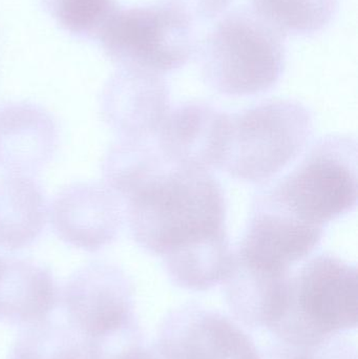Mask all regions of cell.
<instances>
[{"mask_svg":"<svg viewBox=\"0 0 358 359\" xmlns=\"http://www.w3.org/2000/svg\"><path fill=\"white\" fill-rule=\"evenodd\" d=\"M126 201L135 242L162 259L227 234L224 191L210 170L167 160Z\"/></svg>","mask_w":358,"mask_h":359,"instance_id":"1","label":"cell"},{"mask_svg":"<svg viewBox=\"0 0 358 359\" xmlns=\"http://www.w3.org/2000/svg\"><path fill=\"white\" fill-rule=\"evenodd\" d=\"M357 269L333 255H319L290 274L285 305L268 329L282 343L315 349L357 328Z\"/></svg>","mask_w":358,"mask_h":359,"instance_id":"2","label":"cell"},{"mask_svg":"<svg viewBox=\"0 0 358 359\" xmlns=\"http://www.w3.org/2000/svg\"><path fill=\"white\" fill-rule=\"evenodd\" d=\"M285 60V35L252 8L225 15L200 48L204 81L229 97L268 92L281 79Z\"/></svg>","mask_w":358,"mask_h":359,"instance_id":"3","label":"cell"},{"mask_svg":"<svg viewBox=\"0 0 358 359\" xmlns=\"http://www.w3.org/2000/svg\"><path fill=\"white\" fill-rule=\"evenodd\" d=\"M312 132L310 111L291 99H271L228 115L220 170L246 183L268 181L303 153Z\"/></svg>","mask_w":358,"mask_h":359,"instance_id":"4","label":"cell"},{"mask_svg":"<svg viewBox=\"0 0 358 359\" xmlns=\"http://www.w3.org/2000/svg\"><path fill=\"white\" fill-rule=\"evenodd\" d=\"M264 194L301 221L325 228L357 207V141L346 135L323 137Z\"/></svg>","mask_w":358,"mask_h":359,"instance_id":"5","label":"cell"},{"mask_svg":"<svg viewBox=\"0 0 358 359\" xmlns=\"http://www.w3.org/2000/svg\"><path fill=\"white\" fill-rule=\"evenodd\" d=\"M98 41L120 67L160 75L184 67L197 50L193 17L170 0L118 8Z\"/></svg>","mask_w":358,"mask_h":359,"instance_id":"6","label":"cell"},{"mask_svg":"<svg viewBox=\"0 0 358 359\" xmlns=\"http://www.w3.org/2000/svg\"><path fill=\"white\" fill-rule=\"evenodd\" d=\"M134 297V286L123 270L95 262L69 278L63 302L69 322L85 341L137 320Z\"/></svg>","mask_w":358,"mask_h":359,"instance_id":"7","label":"cell"},{"mask_svg":"<svg viewBox=\"0 0 358 359\" xmlns=\"http://www.w3.org/2000/svg\"><path fill=\"white\" fill-rule=\"evenodd\" d=\"M161 359H260L252 337L233 320L199 305L166 316L158 332Z\"/></svg>","mask_w":358,"mask_h":359,"instance_id":"8","label":"cell"},{"mask_svg":"<svg viewBox=\"0 0 358 359\" xmlns=\"http://www.w3.org/2000/svg\"><path fill=\"white\" fill-rule=\"evenodd\" d=\"M324 231L325 228L301 221L263 194L252 207L235 257L252 267L286 273L317 248Z\"/></svg>","mask_w":358,"mask_h":359,"instance_id":"9","label":"cell"},{"mask_svg":"<svg viewBox=\"0 0 358 359\" xmlns=\"http://www.w3.org/2000/svg\"><path fill=\"white\" fill-rule=\"evenodd\" d=\"M170 111L163 75L120 67L105 84L100 111L120 138H153Z\"/></svg>","mask_w":358,"mask_h":359,"instance_id":"10","label":"cell"},{"mask_svg":"<svg viewBox=\"0 0 358 359\" xmlns=\"http://www.w3.org/2000/svg\"><path fill=\"white\" fill-rule=\"evenodd\" d=\"M53 228L67 244L96 252L113 242L123 222L120 196L105 184L75 183L55 198Z\"/></svg>","mask_w":358,"mask_h":359,"instance_id":"11","label":"cell"},{"mask_svg":"<svg viewBox=\"0 0 358 359\" xmlns=\"http://www.w3.org/2000/svg\"><path fill=\"white\" fill-rule=\"evenodd\" d=\"M228 114L202 101H187L170 109L156 141L174 163L220 170L226 143Z\"/></svg>","mask_w":358,"mask_h":359,"instance_id":"12","label":"cell"},{"mask_svg":"<svg viewBox=\"0 0 358 359\" xmlns=\"http://www.w3.org/2000/svg\"><path fill=\"white\" fill-rule=\"evenodd\" d=\"M58 128L48 111L35 103L0 107V168L27 175L41 170L57 149Z\"/></svg>","mask_w":358,"mask_h":359,"instance_id":"13","label":"cell"},{"mask_svg":"<svg viewBox=\"0 0 358 359\" xmlns=\"http://www.w3.org/2000/svg\"><path fill=\"white\" fill-rule=\"evenodd\" d=\"M58 299L52 272L31 261L10 259L0 266V320L23 327L48 320Z\"/></svg>","mask_w":358,"mask_h":359,"instance_id":"14","label":"cell"},{"mask_svg":"<svg viewBox=\"0 0 358 359\" xmlns=\"http://www.w3.org/2000/svg\"><path fill=\"white\" fill-rule=\"evenodd\" d=\"M290 274L252 267L235 257L223 283L231 313L249 328H270L285 305Z\"/></svg>","mask_w":358,"mask_h":359,"instance_id":"15","label":"cell"},{"mask_svg":"<svg viewBox=\"0 0 358 359\" xmlns=\"http://www.w3.org/2000/svg\"><path fill=\"white\" fill-rule=\"evenodd\" d=\"M48 207L39 186L27 175L0 178V247L29 246L46 225Z\"/></svg>","mask_w":358,"mask_h":359,"instance_id":"16","label":"cell"},{"mask_svg":"<svg viewBox=\"0 0 358 359\" xmlns=\"http://www.w3.org/2000/svg\"><path fill=\"white\" fill-rule=\"evenodd\" d=\"M164 156L153 138H120L109 147L103 161L105 183L120 198L138 191L165 163Z\"/></svg>","mask_w":358,"mask_h":359,"instance_id":"17","label":"cell"},{"mask_svg":"<svg viewBox=\"0 0 358 359\" xmlns=\"http://www.w3.org/2000/svg\"><path fill=\"white\" fill-rule=\"evenodd\" d=\"M252 10L283 35H310L331 23L338 0H252Z\"/></svg>","mask_w":358,"mask_h":359,"instance_id":"18","label":"cell"},{"mask_svg":"<svg viewBox=\"0 0 358 359\" xmlns=\"http://www.w3.org/2000/svg\"><path fill=\"white\" fill-rule=\"evenodd\" d=\"M8 359H86L83 343L67 327L50 320L25 327Z\"/></svg>","mask_w":358,"mask_h":359,"instance_id":"19","label":"cell"},{"mask_svg":"<svg viewBox=\"0 0 358 359\" xmlns=\"http://www.w3.org/2000/svg\"><path fill=\"white\" fill-rule=\"evenodd\" d=\"M48 14L64 31L81 39L98 40L118 10L116 0H42Z\"/></svg>","mask_w":358,"mask_h":359,"instance_id":"20","label":"cell"},{"mask_svg":"<svg viewBox=\"0 0 358 359\" xmlns=\"http://www.w3.org/2000/svg\"><path fill=\"white\" fill-rule=\"evenodd\" d=\"M184 8L193 19L210 20L222 14L231 0H170Z\"/></svg>","mask_w":358,"mask_h":359,"instance_id":"21","label":"cell"},{"mask_svg":"<svg viewBox=\"0 0 358 359\" xmlns=\"http://www.w3.org/2000/svg\"><path fill=\"white\" fill-rule=\"evenodd\" d=\"M317 359H357L354 346L332 339L313 349Z\"/></svg>","mask_w":358,"mask_h":359,"instance_id":"22","label":"cell"},{"mask_svg":"<svg viewBox=\"0 0 358 359\" xmlns=\"http://www.w3.org/2000/svg\"><path fill=\"white\" fill-rule=\"evenodd\" d=\"M260 359H317L313 349H300L286 345L273 347L260 353Z\"/></svg>","mask_w":358,"mask_h":359,"instance_id":"23","label":"cell"},{"mask_svg":"<svg viewBox=\"0 0 358 359\" xmlns=\"http://www.w3.org/2000/svg\"><path fill=\"white\" fill-rule=\"evenodd\" d=\"M120 359H161V358H160L159 354L146 349L144 346L141 345L130 350Z\"/></svg>","mask_w":358,"mask_h":359,"instance_id":"24","label":"cell"}]
</instances>
